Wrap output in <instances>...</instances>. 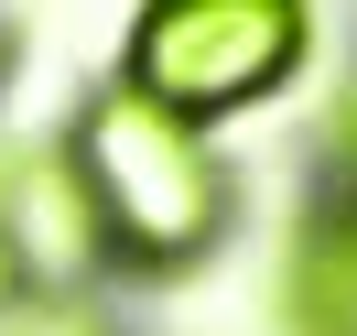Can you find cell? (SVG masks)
I'll return each instance as SVG.
<instances>
[{
	"label": "cell",
	"instance_id": "obj_4",
	"mask_svg": "<svg viewBox=\"0 0 357 336\" xmlns=\"http://www.w3.org/2000/svg\"><path fill=\"white\" fill-rule=\"evenodd\" d=\"M282 304H292V336H357V196L303 217Z\"/></svg>",
	"mask_w": 357,
	"mask_h": 336
},
{
	"label": "cell",
	"instance_id": "obj_9",
	"mask_svg": "<svg viewBox=\"0 0 357 336\" xmlns=\"http://www.w3.org/2000/svg\"><path fill=\"white\" fill-rule=\"evenodd\" d=\"M0 66H11V44H0Z\"/></svg>",
	"mask_w": 357,
	"mask_h": 336
},
{
	"label": "cell",
	"instance_id": "obj_8",
	"mask_svg": "<svg viewBox=\"0 0 357 336\" xmlns=\"http://www.w3.org/2000/svg\"><path fill=\"white\" fill-rule=\"evenodd\" d=\"M0 184H11V152H0Z\"/></svg>",
	"mask_w": 357,
	"mask_h": 336
},
{
	"label": "cell",
	"instance_id": "obj_6",
	"mask_svg": "<svg viewBox=\"0 0 357 336\" xmlns=\"http://www.w3.org/2000/svg\"><path fill=\"white\" fill-rule=\"evenodd\" d=\"M335 174H347V196H357V109L335 119Z\"/></svg>",
	"mask_w": 357,
	"mask_h": 336
},
{
	"label": "cell",
	"instance_id": "obj_1",
	"mask_svg": "<svg viewBox=\"0 0 357 336\" xmlns=\"http://www.w3.org/2000/svg\"><path fill=\"white\" fill-rule=\"evenodd\" d=\"M66 163H76V184H87V206H98V239H109L119 261H141V271L206 261L217 228H227V163H217V141H206L195 119L130 98V87H98L87 109H76Z\"/></svg>",
	"mask_w": 357,
	"mask_h": 336
},
{
	"label": "cell",
	"instance_id": "obj_7",
	"mask_svg": "<svg viewBox=\"0 0 357 336\" xmlns=\"http://www.w3.org/2000/svg\"><path fill=\"white\" fill-rule=\"evenodd\" d=\"M0 314H22V261H11V239H0Z\"/></svg>",
	"mask_w": 357,
	"mask_h": 336
},
{
	"label": "cell",
	"instance_id": "obj_2",
	"mask_svg": "<svg viewBox=\"0 0 357 336\" xmlns=\"http://www.w3.org/2000/svg\"><path fill=\"white\" fill-rule=\"evenodd\" d=\"M292 66H303V0H162L130 22L119 87L206 131V119L271 98Z\"/></svg>",
	"mask_w": 357,
	"mask_h": 336
},
{
	"label": "cell",
	"instance_id": "obj_3",
	"mask_svg": "<svg viewBox=\"0 0 357 336\" xmlns=\"http://www.w3.org/2000/svg\"><path fill=\"white\" fill-rule=\"evenodd\" d=\"M0 239H11V261H22V282L54 293V304H66V293L87 282V261L109 249V239H98V206H87V184H76L66 152L11 163V184H0Z\"/></svg>",
	"mask_w": 357,
	"mask_h": 336
},
{
	"label": "cell",
	"instance_id": "obj_5",
	"mask_svg": "<svg viewBox=\"0 0 357 336\" xmlns=\"http://www.w3.org/2000/svg\"><path fill=\"white\" fill-rule=\"evenodd\" d=\"M0 326H11V336H98L87 314H76V304H54V293H44L33 314H0Z\"/></svg>",
	"mask_w": 357,
	"mask_h": 336
}]
</instances>
